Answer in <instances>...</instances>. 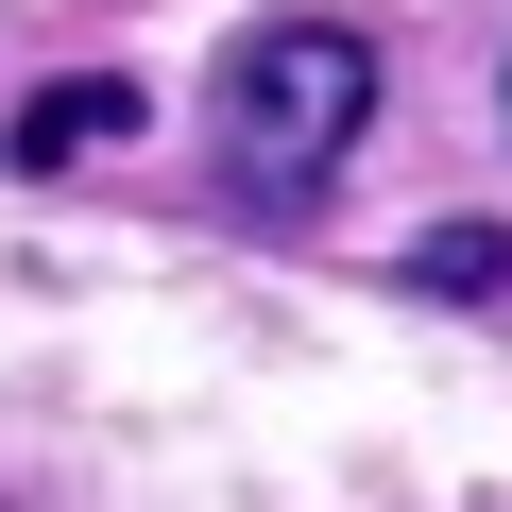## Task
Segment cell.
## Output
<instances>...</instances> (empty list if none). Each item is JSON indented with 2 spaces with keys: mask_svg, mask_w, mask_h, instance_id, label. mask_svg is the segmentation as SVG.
Returning <instances> with one entry per match:
<instances>
[{
  "mask_svg": "<svg viewBox=\"0 0 512 512\" xmlns=\"http://www.w3.org/2000/svg\"><path fill=\"white\" fill-rule=\"evenodd\" d=\"M205 137H222V188L239 205H308L359 137H376V35L359 18H256L239 52H222V103H205Z\"/></svg>",
  "mask_w": 512,
  "mask_h": 512,
  "instance_id": "6da1fadb",
  "label": "cell"
},
{
  "mask_svg": "<svg viewBox=\"0 0 512 512\" xmlns=\"http://www.w3.org/2000/svg\"><path fill=\"white\" fill-rule=\"evenodd\" d=\"M103 137H137V86H103V69L18 103V171H69V154H103Z\"/></svg>",
  "mask_w": 512,
  "mask_h": 512,
  "instance_id": "7a4b0ae2",
  "label": "cell"
},
{
  "mask_svg": "<svg viewBox=\"0 0 512 512\" xmlns=\"http://www.w3.org/2000/svg\"><path fill=\"white\" fill-rule=\"evenodd\" d=\"M410 291H444V308H495V291H512V222H444V239H410Z\"/></svg>",
  "mask_w": 512,
  "mask_h": 512,
  "instance_id": "3957f363",
  "label": "cell"
}]
</instances>
